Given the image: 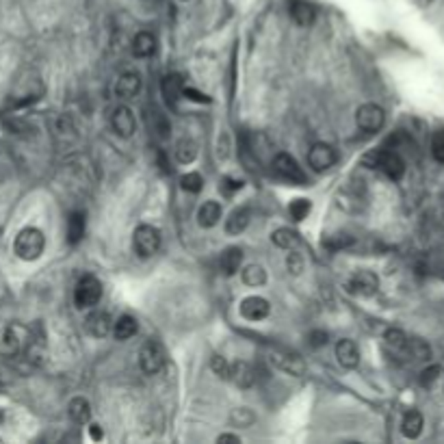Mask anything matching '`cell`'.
Wrapping results in <instances>:
<instances>
[{
  "label": "cell",
  "instance_id": "6da1fadb",
  "mask_svg": "<svg viewBox=\"0 0 444 444\" xmlns=\"http://www.w3.org/2000/svg\"><path fill=\"white\" fill-rule=\"evenodd\" d=\"M43 249H46V236H43L39 228H33V226L22 228L16 236V241H13L16 256L26 262L37 260L43 254Z\"/></svg>",
  "mask_w": 444,
  "mask_h": 444
},
{
  "label": "cell",
  "instance_id": "7a4b0ae2",
  "mask_svg": "<svg viewBox=\"0 0 444 444\" xmlns=\"http://www.w3.org/2000/svg\"><path fill=\"white\" fill-rule=\"evenodd\" d=\"M102 299V284L100 279L92 273H87L78 279L76 288H74V304L81 310L96 308Z\"/></svg>",
  "mask_w": 444,
  "mask_h": 444
},
{
  "label": "cell",
  "instance_id": "3957f363",
  "mask_svg": "<svg viewBox=\"0 0 444 444\" xmlns=\"http://www.w3.org/2000/svg\"><path fill=\"white\" fill-rule=\"evenodd\" d=\"M160 243H162L160 230L154 228V226L141 224V226H137L135 234H132V245H135V251L141 258L154 256L156 251L160 249Z\"/></svg>",
  "mask_w": 444,
  "mask_h": 444
},
{
  "label": "cell",
  "instance_id": "277c9868",
  "mask_svg": "<svg viewBox=\"0 0 444 444\" xmlns=\"http://www.w3.org/2000/svg\"><path fill=\"white\" fill-rule=\"evenodd\" d=\"M383 122H386V111H383L375 102H366L358 111H355V124L362 132H379L383 128Z\"/></svg>",
  "mask_w": 444,
  "mask_h": 444
},
{
  "label": "cell",
  "instance_id": "5b68a950",
  "mask_svg": "<svg viewBox=\"0 0 444 444\" xmlns=\"http://www.w3.org/2000/svg\"><path fill=\"white\" fill-rule=\"evenodd\" d=\"M345 288L349 295H355V297H373L379 288V277L373 271L360 269L347 279Z\"/></svg>",
  "mask_w": 444,
  "mask_h": 444
},
{
  "label": "cell",
  "instance_id": "8992f818",
  "mask_svg": "<svg viewBox=\"0 0 444 444\" xmlns=\"http://www.w3.org/2000/svg\"><path fill=\"white\" fill-rule=\"evenodd\" d=\"M139 364L145 375H156L165 366V349L158 340H147L139 351Z\"/></svg>",
  "mask_w": 444,
  "mask_h": 444
},
{
  "label": "cell",
  "instance_id": "52a82bcc",
  "mask_svg": "<svg viewBox=\"0 0 444 444\" xmlns=\"http://www.w3.org/2000/svg\"><path fill=\"white\" fill-rule=\"evenodd\" d=\"M273 169H275V173L279 176V178H284L286 182H290V184H306V173H304V169L299 167V162L295 160L290 154H286V152H279V154H275V158H273Z\"/></svg>",
  "mask_w": 444,
  "mask_h": 444
},
{
  "label": "cell",
  "instance_id": "ba28073f",
  "mask_svg": "<svg viewBox=\"0 0 444 444\" xmlns=\"http://www.w3.org/2000/svg\"><path fill=\"white\" fill-rule=\"evenodd\" d=\"M111 128L117 137L122 139H130L137 132V117L132 113V109H128L126 105L115 107L111 113Z\"/></svg>",
  "mask_w": 444,
  "mask_h": 444
},
{
  "label": "cell",
  "instance_id": "9c48e42d",
  "mask_svg": "<svg viewBox=\"0 0 444 444\" xmlns=\"http://www.w3.org/2000/svg\"><path fill=\"white\" fill-rule=\"evenodd\" d=\"M336 162H338V154H336V150H334L332 145H328V143H315L313 147H310L308 165L313 167L315 171L323 173V171L332 169Z\"/></svg>",
  "mask_w": 444,
  "mask_h": 444
},
{
  "label": "cell",
  "instance_id": "30bf717a",
  "mask_svg": "<svg viewBox=\"0 0 444 444\" xmlns=\"http://www.w3.org/2000/svg\"><path fill=\"white\" fill-rule=\"evenodd\" d=\"M375 167L386 173L390 180H401L405 173V160L392 150H379L375 154Z\"/></svg>",
  "mask_w": 444,
  "mask_h": 444
},
{
  "label": "cell",
  "instance_id": "8fae6325",
  "mask_svg": "<svg viewBox=\"0 0 444 444\" xmlns=\"http://www.w3.org/2000/svg\"><path fill=\"white\" fill-rule=\"evenodd\" d=\"M241 317L243 319H247V321H251V323H258V321H262V319H266L269 317V313H271V306H269V302H266L264 297H258V295H251V297H245L243 302H241Z\"/></svg>",
  "mask_w": 444,
  "mask_h": 444
},
{
  "label": "cell",
  "instance_id": "7c38bea8",
  "mask_svg": "<svg viewBox=\"0 0 444 444\" xmlns=\"http://www.w3.org/2000/svg\"><path fill=\"white\" fill-rule=\"evenodd\" d=\"M85 330L94 338H105L113 332V319L109 317V313H105V310H94V313H89L85 319Z\"/></svg>",
  "mask_w": 444,
  "mask_h": 444
},
{
  "label": "cell",
  "instance_id": "4fadbf2b",
  "mask_svg": "<svg viewBox=\"0 0 444 444\" xmlns=\"http://www.w3.org/2000/svg\"><path fill=\"white\" fill-rule=\"evenodd\" d=\"M22 347H24V338H22V330L16 328V325H11L3 332L0 336V355L3 358H18L22 353Z\"/></svg>",
  "mask_w": 444,
  "mask_h": 444
},
{
  "label": "cell",
  "instance_id": "5bb4252c",
  "mask_svg": "<svg viewBox=\"0 0 444 444\" xmlns=\"http://www.w3.org/2000/svg\"><path fill=\"white\" fill-rule=\"evenodd\" d=\"M336 358H338L340 366L358 368V364H360V349H358V345H355L351 338H343V340H338V343H336Z\"/></svg>",
  "mask_w": 444,
  "mask_h": 444
},
{
  "label": "cell",
  "instance_id": "9a60e30c",
  "mask_svg": "<svg viewBox=\"0 0 444 444\" xmlns=\"http://www.w3.org/2000/svg\"><path fill=\"white\" fill-rule=\"evenodd\" d=\"M141 92V76L135 72H126L122 74L120 78L115 83V96L122 98V100H130L135 98Z\"/></svg>",
  "mask_w": 444,
  "mask_h": 444
},
{
  "label": "cell",
  "instance_id": "2e32d148",
  "mask_svg": "<svg viewBox=\"0 0 444 444\" xmlns=\"http://www.w3.org/2000/svg\"><path fill=\"white\" fill-rule=\"evenodd\" d=\"M230 381H234L239 388H249L254 386L256 373L251 368V364H247L245 360H236V362H230Z\"/></svg>",
  "mask_w": 444,
  "mask_h": 444
},
{
  "label": "cell",
  "instance_id": "e0dca14e",
  "mask_svg": "<svg viewBox=\"0 0 444 444\" xmlns=\"http://www.w3.org/2000/svg\"><path fill=\"white\" fill-rule=\"evenodd\" d=\"M241 264H243V251L241 247H228L221 251V258H219V269L224 275L232 277L241 271Z\"/></svg>",
  "mask_w": 444,
  "mask_h": 444
},
{
  "label": "cell",
  "instance_id": "ac0fdd59",
  "mask_svg": "<svg viewBox=\"0 0 444 444\" xmlns=\"http://www.w3.org/2000/svg\"><path fill=\"white\" fill-rule=\"evenodd\" d=\"M288 11H290L293 22L297 24V26H313V24H315L317 11H315L313 5L306 3V0H293L290 7H288Z\"/></svg>",
  "mask_w": 444,
  "mask_h": 444
},
{
  "label": "cell",
  "instance_id": "d6986e66",
  "mask_svg": "<svg viewBox=\"0 0 444 444\" xmlns=\"http://www.w3.org/2000/svg\"><path fill=\"white\" fill-rule=\"evenodd\" d=\"M271 362L277 368H282V371H286V373H290L295 377L304 375V371H306L302 358H299V355H293V353H279V351H275V353H271Z\"/></svg>",
  "mask_w": 444,
  "mask_h": 444
},
{
  "label": "cell",
  "instance_id": "ffe728a7",
  "mask_svg": "<svg viewBox=\"0 0 444 444\" xmlns=\"http://www.w3.org/2000/svg\"><path fill=\"white\" fill-rule=\"evenodd\" d=\"M249 221H251V211L247 206H239V209H234L230 213V217L226 219V232L232 236H239L247 230Z\"/></svg>",
  "mask_w": 444,
  "mask_h": 444
},
{
  "label": "cell",
  "instance_id": "44dd1931",
  "mask_svg": "<svg viewBox=\"0 0 444 444\" xmlns=\"http://www.w3.org/2000/svg\"><path fill=\"white\" fill-rule=\"evenodd\" d=\"M147 126H150V130L154 132L158 139H167L169 132H171L169 120L165 117V113H162L160 109H156V107L147 109Z\"/></svg>",
  "mask_w": 444,
  "mask_h": 444
},
{
  "label": "cell",
  "instance_id": "7402d4cb",
  "mask_svg": "<svg viewBox=\"0 0 444 444\" xmlns=\"http://www.w3.org/2000/svg\"><path fill=\"white\" fill-rule=\"evenodd\" d=\"M221 219V204L215 200H206L198 211V224L202 228H215Z\"/></svg>",
  "mask_w": 444,
  "mask_h": 444
},
{
  "label": "cell",
  "instance_id": "603a6c76",
  "mask_svg": "<svg viewBox=\"0 0 444 444\" xmlns=\"http://www.w3.org/2000/svg\"><path fill=\"white\" fill-rule=\"evenodd\" d=\"M156 52V37L150 31H141L132 39V54L139 59H147Z\"/></svg>",
  "mask_w": 444,
  "mask_h": 444
},
{
  "label": "cell",
  "instance_id": "cb8c5ba5",
  "mask_svg": "<svg viewBox=\"0 0 444 444\" xmlns=\"http://www.w3.org/2000/svg\"><path fill=\"white\" fill-rule=\"evenodd\" d=\"M67 414L76 425H87L92 421V403L85 397H74L67 405Z\"/></svg>",
  "mask_w": 444,
  "mask_h": 444
},
{
  "label": "cell",
  "instance_id": "d4e9b609",
  "mask_svg": "<svg viewBox=\"0 0 444 444\" xmlns=\"http://www.w3.org/2000/svg\"><path fill=\"white\" fill-rule=\"evenodd\" d=\"M423 427H425V419L423 414L416 410H410L405 412V416L401 421V434L410 440H416L423 434Z\"/></svg>",
  "mask_w": 444,
  "mask_h": 444
},
{
  "label": "cell",
  "instance_id": "484cf974",
  "mask_svg": "<svg viewBox=\"0 0 444 444\" xmlns=\"http://www.w3.org/2000/svg\"><path fill=\"white\" fill-rule=\"evenodd\" d=\"M139 332V323L135 317L130 315H122L117 321H113V336L117 340H128Z\"/></svg>",
  "mask_w": 444,
  "mask_h": 444
},
{
  "label": "cell",
  "instance_id": "4316f807",
  "mask_svg": "<svg viewBox=\"0 0 444 444\" xmlns=\"http://www.w3.org/2000/svg\"><path fill=\"white\" fill-rule=\"evenodd\" d=\"M85 213L81 211H74L70 213V219H67V241L70 245H76L83 241V236H85Z\"/></svg>",
  "mask_w": 444,
  "mask_h": 444
},
{
  "label": "cell",
  "instance_id": "83f0119b",
  "mask_svg": "<svg viewBox=\"0 0 444 444\" xmlns=\"http://www.w3.org/2000/svg\"><path fill=\"white\" fill-rule=\"evenodd\" d=\"M383 340H386V347H388L392 353L405 355L410 336H408L403 330H399V328H390V330H386V334H383Z\"/></svg>",
  "mask_w": 444,
  "mask_h": 444
},
{
  "label": "cell",
  "instance_id": "f1b7e54d",
  "mask_svg": "<svg viewBox=\"0 0 444 444\" xmlns=\"http://www.w3.org/2000/svg\"><path fill=\"white\" fill-rule=\"evenodd\" d=\"M271 241L279 247V249H295L299 243H302V239H299V234L295 232V230H290V228H277V230H273L271 232Z\"/></svg>",
  "mask_w": 444,
  "mask_h": 444
},
{
  "label": "cell",
  "instance_id": "f546056e",
  "mask_svg": "<svg viewBox=\"0 0 444 444\" xmlns=\"http://www.w3.org/2000/svg\"><path fill=\"white\" fill-rule=\"evenodd\" d=\"M241 279L251 286V288H258V286H264L266 284V271L262 264H247L245 269L241 271Z\"/></svg>",
  "mask_w": 444,
  "mask_h": 444
},
{
  "label": "cell",
  "instance_id": "4dcf8cb0",
  "mask_svg": "<svg viewBox=\"0 0 444 444\" xmlns=\"http://www.w3.org/2000/svg\"><path fill=\"white\" fill-rule=\"evenodd\" d=\"M182 87H184L182 76H178V74H167V76L162 78V96L169 102H176L182 96Z\"/></svg>",
  "mask_w": 444,
  "mask_h": 444
},
{
  "label": "cell",
  "instance_id": "1f68e13d",
  "mask_svg": "<svg viewBox=\"0 0 444 444\" xmlns=\"http://www.w3.org/2000/svg\"><path fill=\"white\" fill-rule=\"evenodd\" d=\"M176 158H178V162H182V165H191V162L198 158V145L191 141V139L178 141V145H176Z\"/></svg>",
  "mask_w": 444,
  "mask_h": 444
},
{
  "label": "cell",
  "instance_id": "d6a6232c",
  "mask_svg": "<svg viewBox=\"0 0 444 444\" xmlns=\"http://www.w3.org/2000/svg\"><path fill=\"white\" fill-rule=\"evenodd\" d=\"M408 358H414V360H429L432 358V349L421 338H410L408 340V351H405Z\"/></svg>",
  "mask_w": 444,
  "mask_h": 444
},
{
  "label": "cell",
  "instance_id": "836d02e7",
  "mask_svg": "<svg viewBox=\"0 0 444 444\" xmlns=\"http://www.w3.org/2000/svg\"><path fill=\"white\" fill-rule=\"evenodd\" d=\"M313 211V202L306 200V198H297V200H293L290 206H288V213L295 221H304L308 217V213Z\"/></svg>",
  "mask_w": 444,
  "mask_h": 444
},
{
  "label": "cell",
  "instance_id": "e575fe53",
  "mask_svg": "<svg viewBox=\"0 0 444 444\" xmlns=\"http://www.w3.org/2000/svg\"><path fill=\"white\" fill-rule=\"evenodd\" d=\"M180 184L184 191H189V193H200L204 187V178L198 171H189L180 178Z\"/></svg>",
  "mask_w": 444,
  "mask_h": 444
},
{
  "label": "cell",
  "instance_id": "d590c367",
  "mask_svg": "<svg viewBox=\"0 0 444 444\" xmlns=\"http://www.w3.org/2000/svg\"><path fill=\"white\" fill-rule=\"evenodd\" d=\"M211 368H213V373L221 379H230V362L224 358V355H215V358L211 360Z\"/></svg>",
  "mask_w": 444,
  "mask_h": 444
},
{
  "label": "cell",
  "instance_id": "8d00e7d4",
  "mask_svg": "<svg viewBox=\"0 0 444 444\" xmlns=\"http://www.w3.org/2000/svg\"><path fill=\"white\" fill-rule=\"evenodd\" d=\"M286 269L293 275H302V271H304V256L299 254V251L290 249V254L286 256Z\"/></svg>",
  "mask_w": 444,
  "mask_h": 444
},
{
  "label": "cell",
  "instance_id": "74e56055",
  "mask_svg": "<svg viewBox=\"0 0 444 444\" xmlns=\"http://www.w3.org/2000/svg\"><path fill=\"white\" fill-rule=\"evenodd\" d=\"M432 154L438 162H444V128L436 130L432 137Z\"/></svg>",
  "mask_w": 444,
  "mask_h": 444
},
{
  "label": "cell",
  "instance_id": "f35d334b",
  "mask_svg": "<svg viewBox=\"0 0 444 444\" xmlns=\"http://www.w3.org/2000/svg\"><path fill=\"white\" fill-rule=\"evenodd\" d=\"M254 421H256V416L247 408H239L232 412V423H239L241 427H249Z\"/></svg>",
  "mask_w": 444,
  "mask_h": 444
},
{
  "label": "cell",
  "instance_id": "ab89813d",
  "mask_svg": "<svg viewBox=\"0 0 444 444\" xmlns=\"http://www.w3.org/2000/svg\"><path fill=\"white\" fill-rule=\"evenodd\" d=\"M182 96H184V98H189V100H193V102H202V105H204V102H206V105H209V102H211V98L206 96V94H200L198 89L187 87V85L182 87Z\"/></svg>",
  "mask_w": 444,
  "mask_h": 444
},
{
  "label": "cell",
  "instance_id": "60d3db41",
  "mask_svg": "<svg viewBox=\"0 0 444 444\" xmlns=\"http://www.w3.org/2000/svg\"><path fill=\"white\" fill-rule=\"evenodd\" d=\"M241 187H243L241 180H234V178H226L224 184H221V191H224L226 195H232V193H236V191H241Z\"/></svg>",
  "mask_w": 444,
  "mask_h": 444
},
{
  "label": "cell",
  "instance_id": "b9f144b4",
  "mask_svg": "<svg viewBox=\"0 0 444 444\" xmlns=\"http://www.w3.org/2000/svg\"><path fill=\"white\" fill-rule=\"evenodd\" d=\"M438 375H440V368H438V366L427 368V371H423V375H421V383H423V386H432L434 379H436Z\"/></svg>",
  "mask_w": 444,
  "mask_h": 444
},
{
  "label": "cell",
  "instance_id": "7bdbcfd3",
  "mask_svg": "<svg viewBox=\"0 0 444 444\" xmlns=\"http://www.w3.org/2000/svg\"><path fill=\"white\" fill-rule=\"evenodd\" d=\"M310 340H313V347H323V345H328V334H325V332H313V334H310Z\"/></svg>",
  "mask_w": 444,
  "mask_h": 444
},
{
  "label": "cell",
  "instance_id": "ee69618b",
  "mask_svg": "<svg viewBox=\"0 0 444 444\" xmlns=\"http://www.w3.org/2000/svg\"><path fill=\"white\" fill-rule=\"evenodd\" d=\"M89 438H92V440H102V438H105V432H102V427L96 425V423L89 425Z\"/></svg>",
  "mask_w": 444,
  "mask_h": 444
},
{
  "label": "cell",
  "instance_id": "f6af8a7d",
  "mask_svg": "<svg viewBox=\"0 0 444 444\" xmlns=\"http://www.w3.org/2000/svg\"><path fill=\"white\" fill-rule=\"evenodd\" d=\"M217 442H219V444H226V442H234V444H239V442H241V438L236 436V434H221V436L217 438Z\"/></svg>",
  "mask_w": 444,
  "mask_h": 444
},
{
  "label": "cell",
  "instance_id": "bcb514c9",
  "mask_svg": "<svg viewBox=\"0 0 444 444\" xmlns=\"http://www.w3.org/2000/svg\"><path fill=\"white\" fill-rule=\"evenodd\" d=\"M438 217H440V221L444 224V200L440 202V209H438Z\"/></svg>",
  "mask_w": 444,
  "mask_h": 444
}]
</instances>
